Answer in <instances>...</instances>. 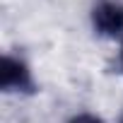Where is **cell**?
<instances>
[{
    "label": "cell",
    "mask_w": 123,
    "mask_h": 123,
    "mask_svg": "<svg viewBox=\"0 0 123 123\" xmlns=\"http://www.w3.org/2000/svg\"><path fill=\"white\" fill-rule=\"evenodd\" d=\"M0 89L5 94H34L36 77L22 55L5 53L0 60Z\"/></svg>",
    "instance_id": "obj_1"
},
{
    "label": "cell",
    "mask_w": 123,
    "mask_h": 123,
    "mask_svg": "<svg viewBox=\"0 0 123 123\" xmlns=\"http://www.w3.org/2000/svg\"><path fill=\"white\" fill-rule=\"evenodd\" d=\"M89 22L101 39H123V3L121 0H97L89 12Z\"/></svg>",
    "instance_id": "obj_2"
},
{
    "label": "cell",
    "mask_w": 123,
    "mask_h": 123,
    "mask_svg": "<svg viewBox=\"0 0 123 123\" xmlns=\"http://www.w3.org/2000/svg\"><path fill=\"white\" fill-rule=\"evenodd\" d=\"M118 70L123 73V39H121V46H118Z\"/></svg>",
    "instance_id": "obj_4"
},
{
    "label": "cell",
    "mask_w": 123,
    "mask_h": 123,
    "mask_svg": "<svg viewBox=\"0 0 123 123\" xmlns=\"http://www.w3.org/2000/svg\"><path fill=\"white\" fill-rule=\"evenodd\" d=\"M116 123H123V111H121V116H118V121Z\"/></svg>",
    "instance_id": "obj_5"
},
{
    "label": "cell",
    "mask_w": 123,
    "mask_h": 123,
    "mask_svg": "<svg viewBox=\"0 0 123 123\" xmlns=\"http://www.w3.org/2000/svg\"><path fill=\"white\" fill-rule=\"evenodd\" d=\"M68 123H106L101 116H97V113H89V111H82V113H75Z\"/></svg>",
    "instance_id": "obj_3"
}]
</instances>
